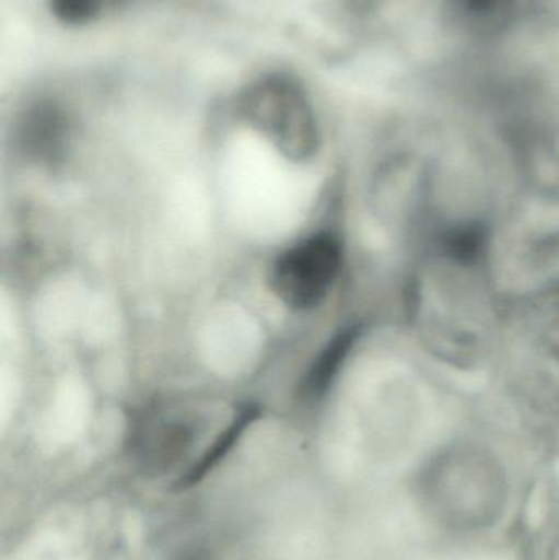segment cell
Masks as SVG:
<instances>
[{"instance_id": "cell-3", "label": "cell", "mask_w": 559, "mask_h": 560, "mask_svg": "<svg viewBox=\"0 0 559 560\" xmlns=\"http://www.w3.org/2000/svg\"><path fill=\"white\" fill-rule=\"evenodd\" d=\"M426 490L436 512L458 525H481L494 512L502 490L494 460L469 446L450 447L426 474Z\"/></svg>"}, {"instance_id": "cell-2", "label": "cell", "mask_w": 559, "mask_h": 560, "mask_svg": "<svg viewBox=\"0 0 559 560\" xmlns=\"http://www.w3.org/2000/svg\"><path fill=\"white\" fill-rule=\"evenodd\" d=\"M236 114L294 163L312 160L321 148L311 98L291 75L266 74L249 82L236 97Z\"/></svg>"}, {"instance_id": "cell-1", "label": "cell", "mask_w": 559, "mask_h": 560, "mask_svg": "<svg viewBox=\"0 0 559 560\" xmlns=\"http://www.w3.org/2000/svg\"><path fill=\"white\" fill-rule=\"evenodd\" d=\"M545 0H419L407 68L432 71L534 52Z\"/></svg>"}, {"instance_id": "cell-7", "label": "cell", "mask_w": 559, "mask_h": 560, "mask_svg": "<svg viewBox=\"0 0 559 560\" xmlns=\"http://www.w3.org/2000/svg\"><path fill=\"white\" fill-rule=\"evenodd\" d=\"M363 335L364 326L361 323H353L341 328L327 342L302 381L301 395L304 400L321 401L327 397L330 388L337 384L345 365L350 361L354 349L360 346Z\"/></svg>"}, {"instance_id": "cell-8", "label": "cell", "mask_w": 559, "mask_h": 560, "mask_svg": "<svg viewBox=\"0 0 559 560\" xmlns=\"http://www.w3.org/2000/svg\"><path fill=\"white\" fill-rule=\"evenodd\" d=\"M256 411L253 408H245V410L240 411L235 418H233L232 423L216 438L212 444H210L209 450L200 456L199 460L193 464L177 480V487L180 490L189 489V487L196 486L200 480L206 479L207 474L212 472L213 467L219 466L220 460L233 450L236 443H238L240 438L245 433L246 428L255 421Z\"/></svg>"}, {"instance_id": "cell-9", "label": "cell", "mask_w": 559, "mask_h": 560, "mask_svg": "<svg viewBox=\"0 0 559 560\" xmlns=\"http://www.w3.org/2000/svg\"><path fill=\"white\" fill-rule=\"evenodd\" d=\"M125 0H49L53 15L66 25H88Z\"/></svg>"}, {"instance_id": "cell-5", "label": "cell", "mask_w": 559, "mask_h": 560, "mask_svg": "<svg viewBox=\"0 0 559 560\" xmlns=\"http://www.w3.org/2000/svg\"><path fill=\"white\" fill-rule=\"evenodd\" d=\"M197 434L199 421L186 410L158 405L135 420L130 430L131 454L151 472H170L193 451Z\"/></svg>"}, {"instance_id": "cell-4", "label": "cell", "mask_w": 559, "mask_h": 560, "mask_svg": "<svg viewBox=\"0 0 559 560\" xmlns=\"http://www.w3.org/2000/svg\"><path fill=\"white\" fill-rule=\"evenodd\" d=\"M347 265L343 240L321 230L282 249L269 269V285L288 308H318L337 287Z\"/></svg>"}, {"instance_id": "cell-6", "label": "cell", "mask_w": 559, "mask_h": 560, "mask_svg": "<svg viewBox=\"0 0 559 560\" xmlns=\"http://www.w3.org/2000/svg\"><path fill=\"white\" fill-rule=\"evenodd\" d=\"M71 138L68 115L55 102H36L26 108L16 125V143L33 163H61Z\"/></svg>"}]
</instances>
